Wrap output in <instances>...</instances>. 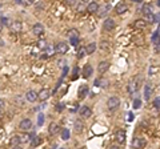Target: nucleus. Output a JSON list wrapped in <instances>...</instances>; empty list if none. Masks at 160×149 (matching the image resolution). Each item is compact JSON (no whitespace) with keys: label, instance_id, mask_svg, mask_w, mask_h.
<instances>
[{"label":"nucleus","instance_id":"nucleus-1","mask_svg":"<svg viewBox=\"0 0 160 149\" xmlns=\"http://www.w3.org/2000/svg\"><path fill=\"white\" fill-rule=\"evenodd\" d=\"M119 105H120V100L116 96H112V97H110L107 100V106L110 111H116L119 108Z\"/></svg>","mask_w":160,"mask_h":149},{"label":"nucleus","instance_id":"nucleus-2","mask_svg":"<svg viewBox=\"0 0 160 149\" xmlns=\"http://www.w3.org/2000/svg\"><path fill=\"white\" fill-rule=\"evenodd\" d=\"M19 128H20L23 132H28L29 129L32 128V121L29 120V118H23V120L20 121V124H19Z\"/></svg>","mask_w":160,"mask_h":149},{"label":"nucleus","instance_id":"nucleus-3","mask_svg":"<svg viewBox=\"0 0 160 149\" xmlns=\"http://www.w3.org/2000/svg\"><path fill=\"white\" fill-rule=\"evenodd\" d=\"M115 138H116V141L119 144H124L125 138H127V133H125L124 129H119V131H116V133H115Z\"/></svg>","mask_w":160,"mask_h":149},{"label":"nucleus","instance_id":"nucleus-4","mask_svg":"<svg viewBox=\"0 0 160 149\" xmlns=\"http://www.w3.org/2000/svg\"><path fill=\"white\" fill-rule=\"evenodd\" d=\"M55 52L59 55H64L68 52V44L65 43H58L55 45Z\"/></svg>","mask_w":160,"mask_h":149},{"label":"nucleus","instance_id":"nucleus-5","mask_svg":"<svg viewBox=\"0 0 160 149\" xmlns=\"http://www.w3.org/2000/svg\"><path fill=\"white\" fill-rule=\"evenodd\" d=\"M85 11H87L88 13H95V12L99 11V4L96 3V1H92V0H91L90 3H87Z\"/></svg>","mask_w":160,"mask_h":149},{"label":"nucleus","instance_id":"nucleus-6","mask_svg":"<svg viewBox=\"0 0 160 149\" xmlns=\"http://www.w3.org/2000/svg\"><path fill=\"white\" fill-rule=\"evenodd\" d=\"M50 96H51V91H50V89L43 88V89H41V91L38 93V100L46 101V100H48V99H50Z\"/></svg>","mask_w":160,"mask_h":149},{"label":"nucleus","instance_id":"nucleus-7","mask_svg":"<svg viewBox=\"0 0 160 149\" xmlns=\"http://www.w3.org/2000/svg\"><path fill=\"white\" fill-rule=\"evenodd\" d=\"M79 113H80V116H82L83 118H88V117H91V115H92V111H91L90 106L84 105V106H82V108H80Z\"/></svg>","mask_w":160,"mask_h":149},{"label":"nucleus","instance_id":"nucleus-8","mask_svg":"<svg viewBox=\"0 0 160 149\" xmlns=\"http://www.w3.org/2000/svg\"><path fill=\"white\" fill-rule=\"evenodd\" d=\"M103 28L105 29V31H112V29L115 28V21L114 19H105V21L103 23Z\"/></svg>","mask_w":160,"mask_h":149},{"label":"nucleus","instance_id":"nucleus-9","mask_svg":"<svg viewBox=\"0 0 160 149\" xmlns=\"http://www.w3.org/2000/svg\"><path fill=\"white\" fill-rule=\"evenodd\" d=\"M32 32H33L35 36H41V35L44 33V27L41 26L40 23H38V24H35V26L32 27Z\"/></svg>","mask_w":160,"mask_h":149},{"label":"nucleus","instance_id":"nucleus-10","mask_svg":"<svg viewBox=\"0 0 160 149\" xmlns=\"http://www.w3.org/2000/svg\"><path fill=\"white\" fill-rule=\"evenodd\" d=\"M88 92H90V88H88L87 85H82L80 88H79V99L80 100H83V99H85L87 97V95H88Z\"/></svg>","mask_w":160,"mask_h":149},{"label":"nucleus","instance_id":"nucleus-11","mask_svg":"<svg viewBox=\"0 0 160 149\" xmlns=\"http://www.w3.org/2000/svg\"><path fill=\"white\" fill-rule=\"evenodd\" d=\"M92 72H93L92 65H91V64H85L84 68H83V77L88 79L90 76H92Z\"/></svg>","mask_w":160,"mask_h":149},{"label":"nucleus","instance_id":"nucleus-12","mask_svg":"<svg viewBox=\"0 0 160 149\" xmlns=\"http://www.w3.org/2000/svg\"><path fill=\"white\" fill-rule=\"evenodd\" d=\"M26 99L27 101H29V103H35L36 100H38V92L35 91H28L26 95Z\"/></svg>","mask_w":160,"mask_h":149},{"label":"nucleus","instance_id":"nucleus-13","mask_svg":"<svg viewBox=\"0 0 160 149\" xmlns=\"http://www.w3.org/2000/svg\"><path fill=\"white\" fill-rule=\"evenodd\" d=\"M127 9H128V7H127V4L125 3H119L116 7H115V12H116L117 15H123L124 12H127Z\"/></svg>","mask_w":160,"mask_h":149},{"label":"nucleus","instance_id":"nucleus-14","mask_svg":"<svg viewBox=\"0 0 160 149\" xmlns=\"http://www.w3.org/2000/svg\"><path fill=\"white\" fill-rule=\"evenodd\" d=\"M139 83H140V79L137 77L135 81H131V83L128 84V92H135V91H137V88H139Z\"/></svg>","mask_w":160,"mask_h":149},{"label":"nucleus","instance_id":"nucleus-15","mask_svg":"<svg viewBox=\"0 0 160 149\" xmlns=\"http://www.w3.org/2000/svg\"><path fill=\"white\" fill-rule=\"evenodd\" d=\"M59 125L56 123H52V124H50V126H48V133H50L51 136H55V135H58L59 133Z\"/></svg>","mask_w":160,"mask_h":149},{"label":"nucleus","instance_id":"nucleus-16","mask_svg":"<svg viewBox=\"0 0 160 149\" xmlns=\"http://www.w3.org/2000/svg\"><path fill=\"white\" fill-rule=\"evenodd\" d=\"M108 69H110V63H108V61H102V63L99 64V67H97L99 73H105Z\"/></svg>","mask_w":160,"mask_h":149},{"label":"nucleus","instance_id":"nucleus-17","mask_svg":"<svg viewBox=\"0 0 160 149\" xmlns=\"http://www.w3.org/2000/svg\"><path fill=\"white\" fill-rule=\"evenodd\" d=\"M9 28H11L12 32H20L21 28H23V26H21L20 21H14V23L9 24Z\"/></svg>","mask_w":160,"mask_h":149},{"label":"nucleus","instance_id":"nucleus-18","mask_svg":"<svg viewBox=\"0 0 160 149\" xmlns=\"http://www.w3.org/2000/svg\"><path fill=\"white\" fill-rule=\"evenodd\" d=\"M144 21L148 24H154L155 23V15L154 12H148V13H144Z\"/></svg>","mask_w":160,"mask_h":149},{"label":"nucleus","instance_id":"nucleus-19","mask_svg":"<svg viewBox=\"0 0 160 149\" xmlns=\"http://www.w3.org/2000/svg\"><path fill=\"white\" fill-rule=\"evenodd\" d=\"M73 129H75L76 133H82L83 129H84V124H83L80 120H76L75 121V125H73Z\"/></svg>","mask_w":160,"mask_h":149},{"label":"nucleus","instance_id":"nucleus-20","mask_svg":"<svg viewBox=\"0 0 160 149\" xmlns=\"http://www.w3.org/2000/svg\"><path fill=\"white\" fill-rule=\"evenodd\" d=\"M95 51H96V44L95 43H91V44H88V45L85 47V52H87V55H92Z\"/></svg>","mask_w":160,"mask_h":149},{"label":"nucleus","instance_id":"nucleus-21","mask_svg":"<svg viewBox=\"0 0 160 149\" xmlns=\"http://www.w3.org/2000/svg\"><path fill=\"white\" fill-rule=\"evenodd\" d=\"M146 24H147L146 21L140 19V20H136V21H135V24H134V26H135V28H137V29H144V27H146Z\"/></svg>","mask_w":160,"mask_h":149},{"label":"nucleus","instance_id":"nucleus-22","mask_svg":"<svg viewBox=\"0 0 160 149\" xmlns=\"http://www.w3.org/2000/svg\"><path fill=\"white\" fill-rule=\"evenodd\" d=\"M41 143H43L41 137H39V136H35V137L32 138V141H31V145H32V146H39Z\"/></svg>","mask_w":160,"mask_h":149},{"label":"nucleus","instance_id":"nucleus-23","mask_svg":"<svg viewBox=\"0 0 160 149\" xmlns=\"http://www.w3.org/2000/svg\"><path fill=\"white\" fill-rule=\"evenodd\" d=\"M18 136H19V140H20V144H24L29 140V136L27 133H19Z\"/></svg>","mask_w":160,"mask_h":149},{"label":"nucleus","instance_id":"nucleus-24","mask_svg":"<svg viewBox=\"0 0 160 149\" xmlns=\"http://www.w3.org/2000/svg\"><path fill=\"white\" fill-rule=\"evenodd\" d=\"M95 85H100L102 88H107L108 81L104 80V79H99V80H96V81H95Z\"/></svg>","mask_w":160,"mask_h":149},{"label":"nucleus","instance_id":"nucleus-25","mask_svg":"<svg viewBox=\"0 0 160 149\" xmlns=\"http://www.w3.org/2000/svg\"><path fill=\"white\" fill-rule=\"evenodd\" d=\"M149 95H151V85H148V84H147V85L144 87V99H146V100H148Z\"/></svg>","mask_w":160,"mask_h":149},{"label":"nucleus","instance_id":"nucleus-26","mask_svg":"<svg viewBox=\"0 0 160 149\" xmlns=\"http://www.w3.org/2000/svg\"><path fill=\"white\" fill-rule=\"evenodd\" d=\"M85 55H87V52H85V47H80L79 51H78V57L82 59V57H84Z\"/></svg>","mask_w":160,"mask_h":149},{"label":"nucleus","instance_id":"nucleus-27","mask_svg":"<svg viewBox=\"0 0 160 149\" xmlns=\"http://www.w3.org/2000/svg\"><path fill=\"white\" fill-rule=\"evenodd\" d=\"M61 138L63 140H68L70 138V131L68 129H61Z\"/></svg>","mask_w":160,"mask_h":149},{"label":"nucleus","instance_id":"nucleus-28","mask_svg":"<svg viewBox=\"0 0 160 149\" xmlns=\"http://www.w3.org/2000/svg\"><path fill=\"white\" fill-rule=\"evenodd\" d=\"M136 145L139 146V148H144V146L147 145V143L144 138H136Z\"/></svg>","mask_w":160,"mask_h":149},{"label":"nucleus","instance_id":"nucleus-29","mask_svg":"<svg viewBox=\"0 0 160 149\" xmlns=\"http://www.w3.org/2000/svg\"><path fill=\"white\" fill-rule=\"evenodd\" d=\"M68 36H70V39H71V37H79L78 29H75V28L70 29V31H68Z\"/></svg>","mask_w":160,"mask_h":149},{"label":"nucleus","instance_id":"nucleus-30","mask_svg":"<svg viewBox=\"0 0 160 149\" xmlns=\"http://www.w3.org/2000/svg\"><path fill=\"white\" fill-rule=\"evenodd\" d=\"M11 145H20V140H19V136H14L11 138Z\"/></svg>","mask_w":160,"mask_h":149},{"label":"nucleus","instance_id":"nucleus-31","mask_svg":"<svg viewBox=\"0 0 160 149\" xmlns=\"http://www.w3.org/2000/svg\"><path fill=\"white\" fill-rule=\"evenodd\" d=\"M70 43H71V45L76 47V45L79 44V37H71V39H70Z\"/></svg>","mask_w":160,"mask_h":149},{"label":"nucleus","instance_id":"nucleus-32","mask_svg":"<svg viewBox=\"0 0 160 149\" xmlns=\"http://www.w3.org/2000/svg\"><path fill=\"white\" fill-rule=\"evenodd\" d=\"M140 105H142V100H140V99H135L134 100V108L137 109V108H140Z\"/></svg>","mask_w":160,"mask_h":149},{"label":"nucleus","instance_id":"nucleus-33","mask_svg":"<svg viewBox=\"0 0 160 149\" xmlns=\"http://www.w3.org/2000/svg\"><path fill=\"white\" fill-rule=\"evenodd\" d=\"M152 41H154V43H156V41H159V29H157V31L155 32L154 35H152Z\"/></svg>","mask_w":160,"mask_h":149},{"label":"nucleus","instance_id":"nucleus-34","mask_svg":"<svg viewBox=\"0 0 160 149\" xmlns=\"http://www.w3.org/2000/svg\"><path fill=\"white\" fill-rule=\"evenodd\" d=\"M38 47H39L40 49H46V48H47V43H46L44 40H40V41L38 43Z\"/></svg>","mask_w":160,"mask_h":149},{"label":"nucleus","instance_id":"nucleus-35","mask_svg":"<svg viewBox=\"0 0 160 149\" xmlns=\"http://www.w3.org/2000/svg\"><path fill=\"white\" fill-rule=\"evenodd\" d=\"M76 1H78V0H65V4H67L68 7H73V6H76Z\"/></svg>","mask_w":160,"mask_h":149},{"label":"nucleus","instance_id":"nucleus-36","mask_svg":"<svg viewBox=\"0 0 160 149\" xmlns=\"http://www.w3.org/2000/svg\"><path fill=\"white\" fill-rule=\"evenodd\" d=\"M100 48L105 49V51H110V44H108L107 41H103V43H102V45H100Z\"/></svg>","mask_w":160,"mask_h":149},{"label":"nucleus","instance_id":"nucleus-37","mask_svg":"<svg viewBox=\"0 0 160 149\" xmlns=\"http://www.w3.org/2000/svg\"><path fill=\"white\" fill-rule=\"evenodd\" d=\"M21 3H23L24 6H32V4L35 3V0H21Z\"/></svg>","mask_w":160,"mask_h":149},{"label":"nucleus","instance_id":"nucleus-38","mask_svg":"<svg viewBox=\"0 0 160 149\" xmlns=\"http://www.w3.org/2000/svg\"><path fill=\"white\" fill-rule=\"evenodd\" d=\"M154 106L156 109H159L160 108V97H156L155 99V101H154Z\"/></svg>","mask_w":160,"mask_h":149},{"label":"nucleus","instance_id":"nucleus-39","mask_svg":"<svg viewBox=\"0 0 160 149\" xmlns=\"http://www.w3.org/2000/svg\"><path fill=\"white\" fill-rule=\"evenodd\" d=\"M79 68H75L73 69V74H72V80H76V79L79 77Z\"/></svg>","mask_w":160,"mask_h":149},{"label":"nucleus","instance_id":"nucleus-40","mask_svg":"<svg viewBox=\"0 0 160 149\" xmlns=\"http://www.w3.org/2000/svg\"><path fill=\"white\" fill-rule=\"evenodd\" d=\"M43 123H44V116H43V115H39L38 125H39V126H41V125H43Z\"/></svg>","mask_w":160,"mask_h":149},{"label":"nucleus","instance_id":"nucleus-41","mask_svg":"<svg viewBox=\"0 0 160 149\" xmlns=\"http://www.w3.org/2000/svg\"><path fill=\"white\" fill-rule=\"evenodd\" d=\"M148 12H151V7H149V6H144V7H143V13H148Z\"/></svg>","mask_w":160,"mask_h":149},{"label":"nucleus","instance_id":"nucleus-42","mask_svg":"<svg viewBox=\"0 0 160 149\" xmlns=\"http://www.w3.org/2000/svg\"><path fill=\"white\" fill-rule=\"evenodd\" d=\"M4 108H6V101H4L3 99H0V112L3 111Z\"/></svg>","mask_w":160,"mask_h":149},{"label":"nucleus","instance_id":"nucleus-43","mask_svg":"<svg viewBox=\"0 0 160 149\" xmlns=\"http://www.w3.org/2000/svg\"><path fill=\"white\" fill-rule=\"evenodd\" d=\"M110 8H111V7H110V6L104 7V8H103V9H102V12H100V15H105V13H107V11H108V9H110Z\"/></svg>","mask_w":160,"mask_h":149},{"label":"nucleus","instance_id":"nucleus-44","mask_svg":"<svg viewBox=\"0 0 160 149\" xmlns=\"http://www.w3.org/2000/svg\"><path fill=\"white\" fill-rule=\"evenodd\" d=\"M63 104H58V105H56V111H58V112H61V111H63Z\"/></svg>","mask_w":160,"mask_h":149},{"label":"nucleus","instance_id":"nucleus-45","mask_svg":"<svg viewBox=\"0 0 160 149\" xmlns=\"http://www.w3.org/2000/svg\"><path fill=\"white\" fill-rule=\"evenodd\" d=\"M159 41H156V43H155V51H156V53H159V48H160V45H159Z\"/></svg>","mask_w":160,"mask_h":149},{"label":"nucleus","instance_id":"nucleus-46","mask_svg":"<svg viewBox=\"0 0 160 149\" xmlns=\"http://www.w3.org/2000/svg\"><path fill=\"white\" fill-rule=\"evenodd\" d=\"M84 9H85L84 6H78V12H82V11H84Z\"/></svg>","mask_w":160,"mask_h":149},{"label":"nucleus","instance_id":"nucleus-47","mask_svg":"<svg viewBox=\"0 0 160 149\" xmlns=\"http://www.w3.org/2000/svg\"><path fill=\"white\" fill-rule=\"evenodd\" d=\"M1 21H3V23H6V24H9V23H8V19H7V17H1Z\"/></svg>","mask_w":160,"mask_h":149},{"label":"nucleus","instance_id":"nucleus-48","mask_svg":"<svg viewBox=\"0 0 160 149\" xmlns=\"http://www.w3.org/2000/svg\"><path fill=\"white\" fill-rule=\"evenodd\" d=\"M154 72H156V69H155L154 67H152V68L149 69V74H151V76H152V74H154Z\"/></svg>","mask_w":160,"mask_h":149},{"label":"nucleus","instance_id":"nucleus-49","mask_svg":"<svg viewBox=\"0 0 160 149\" xmlns=\"http://www.w3.org/2000/svg\"><path fill=\"white\" fill-rule=\"evenodd\" d=\"M128 117H129V118H128V121H132V120H134V115H132V113H129V115H128Z\"/></svg>","mask_w":160,"mask_h":149},{"label":"nucleus","instance_id":"nucleus-50","mask_svg":"<svg viewBox=\"0 0 160 149\" xmlns=\"http://www.w3.org/2000/svg\"><path fill=\"white\" fill-rule=\"evenodd\" d=\"M131 1H134V3H142L143 0H131Z\"/></svg>","mask_w":160,"mask_h":149},{"label":"nucleus","instance_id":"nucleus-51","mask_svg":"<svg viewBox=\"0 0 160 149\" xmlns=\"http://www.w3.org/2000/svg\"><path fill=\"white\" fill-rule=\"evenodd\" d=\"M82 1H83V3H84V4H87V3H90L91 0H82Z\"/></svg>","mask_w":160,"mask_h":149},{"label":"nucleus","instance_id":"nucleus-52","mask_svg":"<svg viewBox=\"0 0 160 149\" xmlns=\"http://www.w3.org/2000/svg\"><path fill=\"white\" fill-rule=\"evenodd\" d=\"M1 29H3V26H1V23H0V32H1Z\"/></svg>","mask_w":160,"mask_h":149},{"label":"nucleus","instance_id":"nucleus-53","mask_svg":"<svg viewBox=\"0 0 160 149\" xmlns=\"http://www.w3.org/2000/svg\"><path fill=\"white\" fill-rule=\"evenodd\" d=\"M15 1H16V3H21V0H15Z\"/></svg>","mask_w":160,"mask_h":149},{"label":"nucleus","instance_id":"nucleus-54","mask_svg":"<svg viewBox=\"0 0 160 149\" xmlns=\"http://www.w3.org/2000/svg\"><path fill=\"white\" fill-rule=\"evenodd\" d=\"M0 45H3V40L1 39H0Z\"/></svg>","mask_w":160,"mask_h":149}]
</instances>
